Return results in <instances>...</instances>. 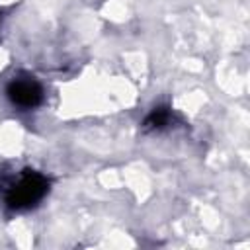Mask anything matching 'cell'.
I'll list each match as a JSON object with an SVG mask.
<instances>
[{"instance_id":"6da1fadb","label":"cell","mask_w":250,"mask_h":250,"mask_svg":"<svg viewBox=\"0 0 250 250\" xmlns=\"http://www.w3.org/2000/svg\"><path fill=\"white\" fill-rule=\"evenodd\" d=\"M49 191V180L39 174V172H23L18 182L8 189V195H6V203L8 207L16 209V211H21V209H29L33 205H37L45 193Z\"/></svg>"},{"instance_id":"7a4b0ae2","label":"cell","mask_w":250,"mask_h":250,"mask_svg":"<svg viewBox=\"0 0 250 250\" xmlns=\"http://www.w3.org/2000/svg\"><path fill=\"white\" fill-rule=\"evenodd\" d=\"M8 98L12 104L20 105V107H35L41 104L43 100V90L41 86L31 80V78H16L8 84V90H6Z\"/></svg>"},{"instance_id":"3957f363","label":"cell","mask_w":250,"mask_h":250,"mask_svg":"<svg viewBox=\"0 0 250 250\" xmlns=\"http://www.w3.org/2000/svg\"><path fill=\"white\" fill-rule=\"evenodd\" d=\"M170 109L168 107H154L148 115H146V119H145V129H162L164 125H168L170 123Z\"/></svg>"}]
</instances>
